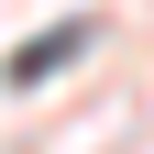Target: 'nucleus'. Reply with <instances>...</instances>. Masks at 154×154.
Masks as SVG:
<instances>
[{
	"instance_id": "nucleus-1",
	"label": "nucleus",
	"mask_w": 154,
	"mask_h": 154,
	"mask_svg": "<svg viewBox=\"0 0 154 154\" xmlns=\"http://www.w3.org/2000/svg\"><path fill=\"white\" fill-rule=\"evenodd\" d=\"M77 44H88V22H55V33H33V44L11 55V88H33V77H55V66H66Z\"/></svg>"
}]
</instances>
